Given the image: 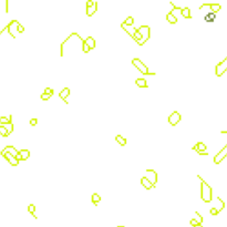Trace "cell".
Returning a JSON list of instances; mask_svg holds the SVG:
<instances>
[{"instance_id": "cell-11", "label": "cell", "mask_w": 227, "mask_h": 227, "mask_svg": "<svg viewBox=\"0 0 227 227\" xmlns=\"http://www.w3.org/2000/svg\"><path fill=\"white\" fill-rule=\"evenodd\" d=\"M193 150L196 151L197 153H199V152H205L207 150V147H206V144H204L203 142H198L197 144L193 146Z\"/></svg>"}, {"instance_id": "cell-32", "label": "cell", "mask_w": 227, "mask_h": 227, "mask_svg": "<svg viewBox=\"0 0 227 227\" xmlns=\"http://www.w3.org/2000/svg\"><path fill=\"white\" fill-rule=\"evenodd\" d=\"M209 212H210V214H212V215H217V214H218V210H217V209H216L215 207L210 208V210H209Z\"/></svg>"}, {"instance_id": "cell-10", "label": "cell", "mask_w": 227, "mask_h": 227, "mask_svg": "<svg viewBox=\"0 0 227 227\" xmlns=\"http://www.w3.org/2000/svg\"><path fill=\"white\" fill-rule=\"evenodd\" d=\"M1 153H9V154H11L12 156H14V158H16V156L19 154V151H17L14 146L8 145V146H6V147L2 150V152H1Z\"/></svg>"}, {"instance_id": "cell-31", "label": "cell", "mask_w": 227, "mask_h": 227, "mask_svg": "<svg viewBox=\"0 0 227 227\" xmlns=\"http://www.w3.org/2000/svg\"><path fill=\"white\" fill-rule=\"evenodd\" d=\"M50 98H51L50 95L45 94V93H42V94H41V99H42L43 101H47V100H49Z\"/></svg>"}, {"instance_id": "cell-9", "label": "cell", "mask_w": 227, "mask_h": 227, "mask_svg": "<svg viewBox=\"0 0 227 227\" xmlns=\"http://www.w3.org/2000/svg\"><path fill=\"white\" fill-rule=\"evenodd\" d=\"M1 155L6 158L7 161H8L10 164L12 165V166H17V165L19 164V161L14 158V156H12L11 154H9V153H1Z\"/></svg>"}, {"instance_id": "cell-25", "label": "cell", "mask_w": 227, "mask_h": 227, "mask_svg": "<svg viewBox=\"0 0 227 227\" xmlns=\"http://www.w3.org/2000/svg\"><path fill=\"white\" fill-rule=\"evenodd\" d=\"M133 23H134V18L133 17H127L125 19V21L122 23V25H132Z\"/></svg>"}, {"instance_id": "cell-28", "label": "cell", "mask_w": 227, "mask_h": 227, "mask_svg": "<svg viewBox=\"0 0 227 227\" xmlns=\"http://www.w3.org/2000/svg\"><path fill=\"white\" fill-rule=\"evenodd\" d=\"M82 50L84 53H88V52H90L91 51V49H90V47H89L88 44H87V42L85 41H83L82 42Z\"/></svg>"}, {"instance_id": "cell-30", "label": "cell", "mask_w": 227, "mask_h": 227, "mask_svg": "<svg viewBox=\"0 0 227 227\" xmlns=\"http://www.w3.org/2000/svg\"><path fill=\"white\" fill-rule=\"evenodd\" d=\"M44 93H45V94H48V95H50V96H52V95H53V90L50 89V88L44 89Z\"/></svg>"}, {"instance_id": "cell-5", "label": "cell", "mask_w": 227, "mask_h": 227, "mask_svg": "<svg viewBox=\"0 0 227 227\" xmlns=\"http://www.w3.org/2000/svg\"><path fill=\"white\" fill-rule=\"evenodd\" d=\"M227 156V144L221 149V151L218 152L214 158V163L215 164H219L221 161Z\"/></svg>"}, {"instance_id": "cell-27", "label": "cell", "mask_w": 227, "mask_h": 227, "mask_svg": "<svg viewBox=\"0 0 227 227\" xmlns=\"http://www.w3.org/2000/svg\"><path fill=\"white\" fill-rule=\"evenodd\" d=\"M193 219H195V221H197L198 224H202L203 217H202V215L199 214V213H197V212H196L195 214H194V218H193Z\"/></svg>"}, {"instance_id": "cell-13", "label": "cell", "mask_w": 227, "mask_h": 227, "mask_svg": "<svg viewBox=\"0 0 227 227\" xmlns=\"http://www.w3.org/2000/svg\"><path fill=\"white\" fill-rule=\"evenodd\" d=\"M141 184L144 186V188H146V189H151L152 187H154V185L149 181V178L147 177H142L141 178Z\"/></svg>"}, {"instance_id": "cell-26", "label": "cell", "mask_w": 227, "mask_h": 227, "mask_svg": "<svg viewBox=\"0 0 227 227\" xmlns=\"http://www.w3.org/2000/svg\"><path fill=\"white\" fill-rule=\"evenodd\" d=\"M0 135H2V136H8L9 135L8 130L3 125H0Z\"/></svg>"}, {"instance_id": "cell-19", "label": "cell", "mask_w": 227, "mask_h": 227, "mask_svg": "<svg viewBox=\"0 0 227 227\" xmlns=\"http://www.w3.org/2000/svg\"><path fill=\"white\" fill-rule=\"evenodd\" d=\"M221 9V6L218 3H210V13L215 14L216 12H218Z\"/></svg>"}, {"instance_id": "cell-12", "label": "cell", "mask_w": 227, "mask_h": 227, "mask_svg": "<svg viewBox=\"0 0 227 227\" xmlns=\"http://www.w3.org/2000/svg\"><path fill=\"white\" fill-rule=\"evenodd\" d=\"M69 95H70V89L69 88H64L62 91L59 93L60 99H61V100H63V101L65 102V103H68V101H67V98H68Z\"/></svg>"}, {"instance_id": "cell-33", "label": "cell", "mask_w": 227, "mask_h": 227, "mask_svg": "<svg viewBox=\"0 0 227 227\" xmlns=\"http://www.w3.org/2000/svg\"><path fill=\"white\" fill-rule=\"evenodd\" d=\"M37 123H38V120H37V119H31V120H30V125L34 126V125H37Z\"/></svg>"}, {"instance_id": "cell-3", "label": "cell", "mask_w": 227, "mask_h": 227, "mask_svg": "<svg viewBox=\"0 0 227 227\" xmlns=\"http://www.w3.org/2000/svg\"><path fill=\"white\" fill-rule=\"evenodd\" d=\"M139 32L141 33V36H142V40L138 42L139 45H143V44L150 39V36H151V29H150V27H147V25H142V27H140L139 29Z\"/></svg>"}, {"instance_id": "cell-4", "label": "cell", "mask_w": 227, "mask_h": 227, "mask_svg": "<svg viewBox=\"0 0 227 227\" xmlns=\"http://www.w3.org/2000/svg\"><path fill=\"white\" fill-rule=\"evenodd\" d=\"M227 71V58H225L221 62L216 64L215 67V73L217 76H221Z\"/></svg>"}, {"instance_id": "cell-1", "label": "cell", "mask_w": 227, "mask_h": 227, "mask_svg": "<svg viewBox=\"0 0 227 227\" xmlns=\"http://www.w3.org/2000/svg\"><path fill=\"white\" fill-rule=\"evenodd\" d=\"M197 177L202 182V184H201V197H202V199L205 203H210L212 199H213V191H212V187L201 176H197Z\"/></svg>"}, {"instance_id": "cell-14", "label": "cell", "mask_w": 227, "mask_h": 227, "mask_svg": "<svg viewBox=\"0 0 227 227\" xmlns=\"http://www.w3.org/2000/svg\"><path fill=\"white\" fill-rule=\"evenodd\" d=\"M173 10H174V9H172L171 12H169L166 14V20L170 22L171 25H174V23H176L177 22V18L173 14Z\"/></svg>"}, {"instance_id": "cell-7", "label": "cell", "mask_w": 227, "mask_h": 227, "mask_svg": "<svg viewBox=\"0 0 227 227\" xmlns=\"http://www.w3.org/2000/svg\"><path fill=\"white\" fill-rule=\"evenodd\" d=\"M18 25H19V22H18L17 20H12L9 25H7L8 32H9V34H10L12 38H16V36H14V30L18 31Z\"/></svg>"}, {"instance_id": "cell-2", "label": "cell", "mask_w": 227, "mask_h": 227, "mask_svg": "<svg viewBox=\"0 0 227 227\" xmlns=\"http://www.w3.org/2000/svg\"><path fill=\"white\" fill-rule=\"evenodd\" d=\"M132 64L136 68V69L139 70L141 73H143V74H146V76H155L154 72H150V71H149L147 67L140 60L139 58H134L132 60Z\"/></svg>"}, {"instance_id": "cell-23", "label": "cell", "mask_w": 227, "mask_h": 227, "mask_svg": "<svg viewBox=\"0 0 227 227\" xmlns=\"http://www.w3.org/2000/svg\"><path fill=\"white\" fill-rule=\"evenodd\" d=\"M115 141H116L120 145H122V146L126 145V139H124L122 135H116V136H115Z\"/></svg>"}, {"instance_id": "cell-16", "label": "cell", "mask_w": 227, "mask_h": 227, "mask_svg": "<svg viewBox=\"0 0 227 227\" xmlns=\"http://www.w3.org/2000/svg\"><path fill=\"white\" fill-rule=\"evenodd\" d=\"M12 122V116L11 115H8V116H1L0 118V124L1 125H6L8 123Z\"/></svg>"}, {"instance_id": "cell-18", "label": "cell", "mask_w": 227, "mask_h": 227, "mask_svg": "<svg viewBox=\"0 0 227 227\" xmlns=\"http://www.w3.org/2000/svg\"><path fill=\"white\" fill-rule=\"evenodd\" d=\"M84 41L87 42V44H88L89 47H90V49H91V50H92V49H94V48H95V40H94L93 38H92L91 36H89L88 38L85 39Z\"/></svg>"}, {"instance_id": "cell-15", "label": "cell", "mask_w": 227, "mask_h": 227, "mask_svg": "<svg viewBox=\"0 0 227 227\" xmlns=\"http://www.w3.org/2000/svg\"><path fill=\"white\" fill-rule=\"evenodd\" d=\"M96 10H98V2L94 1V5L93 6L87 8V14H88L89 17H91V16H93L96 12Z\"/></svg>"}, {"instance_id": "cell-22", "label": "cell", "mask_w": 227, "mask_h": 227, "mask_svg": "<svg viewBox=\"0 0 227 227\" xmlns=\"http://www.w3.org/2000/svg\"><path fill=\"white\" fill-rule=\"evenodd\" d=\"M91 201H92V203L94 205H98L99 203L101 202V196L99 195V194H96V193H94L93 195L91 196Z\"/></svg>"}, {"instance_id": "cell-35", "label": "cell", "mask_w": 227, "mask_h": 227, "mask_svg": "<svg viewBox=\"0 0 227 227\" xmlns=\"http://www.w3.org/2000/svg\"><path fill=\"white\" fill-rule=\"evenodd\" d=\"M189 224H191V225H192V226H193V227H195L196 225H199V224H198V223H197V221H196L195 219H191V221H189Z\"/></svg>"}, {"instance_id": "cell-37", "label": "cell", "mask_w": 227, "mask_h": 227, "mask_svg": "<svg viewBox=\"0 0 227 227\" xmlns=\"http://www.w3.org/2000/svg\"><path fill=\"white\" fill-rule=\"evenodd\" d=\"M198 154H199V155H208L207 151H205V152H199Z\"/></svg>"}, {"instance_id": "cell-38", "label": "cell", "mask_w": 227, "mask_h": 227, "mask_svg": "<svg viewBox=\"0 0 227 227\" xmlns=\"http://www.w3.org/2000/svg\"><path fill=\"white\" fill-rule=\"evenodd\" d=\"M195 227H203V226H202V224H199V225H196Z\"/></svg>"}, {"instance_id": "cell-8", "label": "cell", "mask_w": 227, "mask_h": 227, "mask_svg": "<svg viewBox=\"0 0 227 227\" xmlns=\"http://www.w3.org/2000/svg\"><path fill=\"white\" fill-rule=\"evenodd\" d=\"M145 177H147L149 181H150L153 185H155V184L158 183V174H156V172L154 170H151V169L146 170V176Z\"/></svg>"}, {"instance_id": "cell-39", "label": "cell", "mask_w": 227, "mask_h": 227, "mask_svg": "<svg viewBox=\"0 0 227 227\" xmlns=\"http://www.w3.org/2000/svg\"><path fill=\"white\" fill-rule=\"evenodd\" d=\"M118 227H125V226H118Z\"/></svg>"}, {"instance_id": "cell-20", "label": "cell", "mask_w": 227, "mask_h": 227, "mask_svg": "<svg viewBox=\"0 0 227 227\" xmlns=\"http://www.w3.org/2000/svg\"><path fill=\"white\" fill-rule=\"evenodd\" d=\"M181 13H182V16H183L185 19H191L192 18V16H191V9H188V8H183L181 10Z\"/></svg>"}, {"instance_id": "cell-29", "label": "cell", "mask_w": 227, "mask_h": 227, "mask_svg": "<svg viewBox=\"0 0 227 227\" xmlns=\"http://www.w3.org/2000/svg\"><path fill=\"white\" fill-rule=\"evenodd\" d=\"M3 126L6 127L7 130H8V132H9V134H10V133H12V131H13L12 122H10V123H8V124H6V125H3Z\"/></svg>"}, {"instance_id": "cell-36", "label": "cell", "mask_w": 227, "mask_h": 227, "mask_svg": "<svg viewBox=\"0 0 227 227\" xmlns=\"http://www.w3.org/2000/svg\"><path fill=\"white\" fill-rule=\"evenodd\" d=\"M94 5V1L93 0H89L88 2H87V8H89V7H92Z\"/></svg>"}, {"instance_id": "cell-6", "label": "cell", "mask_w": 227, "mask_h": 227, "mask_svg": "<svg viewBox=\"0 0 227 227\" xmlns=\"http://www.w3.org/2000/svg\"><path fill=\"white\" fill-rule=\"evenodd\" d=\"M181 120H182V115L178 113V112H176V111H174L173 113H171V115L169 116V123L172 126L177 125Z\"/></svg>"}, {"instance_id": "cell-17", "label": "cell", "mask_w": 227, "mask_h": 227, "mask_svg": "<svg viewBox=\"0 0 227 227\" xmlns=\"http://www.w3.org/2000/svg\"><path fill=\"white\" fill-rule=\"evenodd\" d=\"M135 84L139 87V88H147V83H146V80L145 79H136L135 80Z\"/></svg>"}, {"instance_id": "cell-24", "label": "cell", "mask_w": 227, "mask_h": 227, "mask_svg": "<svg viewBox=\"0 0 227 227\" xmlns=\"http://www.w3.org/2000/svg\"><path fill=\"white\" fill-rule=\"evenodd\" d=\"M28 212H29L31 215H33L34 218H37V216H36V206H34L33 204H30V205L28 206Z\"/></svg>"}, {"instance_id": "cell-34", "label": "cell", "mask_w": 227, "mask_h": 227, "mask_svg": "<svg viewBox=\"0 0 227 227\" xmlns=\"http://www.w3.org/2000/svg\"><path fill=\"white\" fill-rule=\"evenodd\" d=\"M23 31H25V28H23V25H20V23H19V25H18V32H19V33H22Z\"/></svg>"}, {"instance_id": "cell-21", "label": "cell", "mask_w": 227, "mask_h": 227, "mask_svg": "<svg viewBox=\"0 0 227 227\" xmlns=\"http://www.w3.org/2000/svg\"><path fill=\"white\" fill-rule=\"evenodd\" d=\"M19 153H20V156H21V161H25V160H28L29 156H30V152L28 151V150L19 151Z\"/></svg>"}]
</instances>
